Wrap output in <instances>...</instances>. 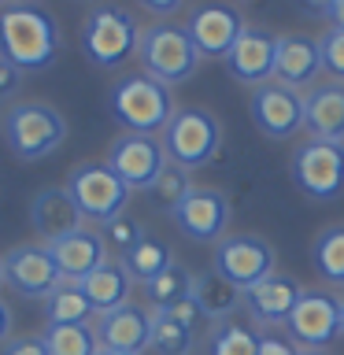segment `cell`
I'll use <instances>...</instances> for the list:
<instances>
[{"mask_svg": "<svg viewBox=\"0 0 344 355\" xmlns=\"http://www.w3.org/2000/svg\"><path fill=\"white\" fill-rule=\"evenodd\" d=\"M171 218L178 222V230H182L189 241H200V244L222 241L226 237V226H230V200H226V193H218V189L196 185L193 193L178 204V211Z\"/></svg>", "mask_w": 344, "mask_h": 355, "instance_id": "5bb4252c", "label": "cell"}, {"mask_svg": "<svg viewBox=\"0 0 344 355\" xmlns=\"http://www.w3.org/2000/svg\"><path fill=\"white\" fill-rule=\"evenodd\" d=\"M304 4H307V8H315V11H322V15H326V11H329L333 4H337V0H304Z\"/></svg>", "mask_w": 344, "mask_h": 355, "instance_id": "b9f144b4", "label": "cell"}, {"mask_svg": "<svg viewBox=\"0 0 344 355\" xmlns=\"http://www.w3.org/2000/svg\"><path fill=\"white\" fill-rule=\"evenodd\" d=\"M326 19H329V26H333V30H344V0H337V4L326 11Z\"/></svg>", "mask_w": 344, "mask_h": 355, "instance_id": "60d3db41", "label": "cell"}, {"mask_svg": "<svg viewBox=\"0 0 344 355\" xmlns=\"http://www.w3.org/2000/svg\"><path fill=\"white\" fill-rule=\"evenodd\" d=\"M30 226L44 244H49V241H60V237H67V233L82 230L85 218H82V211H78L74 196L67 193V185H49V189H41V193L33 196Z\"/></svg>", "mask_w": 344, "mask_h": 355, "instance_id": "d6986e66", "label": "cell"}, {"mask_svg": "<svg viewBox=\"0 0 344 355\" xmlns=\"http://www.w3.org/2000/svg\"><path fill=\"white\" fill-rule=\"evenodd\" d=\"M163 152L166 163L182 166V171H200L218 155L222 148V122L207 107H178L163 130Z\"/></svg>", "mask_w": 344, "mask_h": 355, "instance_id": "3957f363", "label": "cell"}, {"mask_svg": "<svg viewBox=\"0 0 344 355\" xmlns=\"http://www.w3.org/2000/svg\"><path fill=\"white\" fill-rule=\"evenodd\" d=\"M252 119L263 137L289 141L304 130V93L282 82H266L252 89Z\"/></svg>", "mask_w": 344, "mask_h": 355, "instance_id": "8fae6325", "label": "cell"}, {"mask_svg": "<svg viewBox=\"0 0 344 355\" xmlns=\"http://www.w3.org/2000/svg\"><path fill=\"white\" fill-rule=\"evenodd\" d=\"M322 74V52L318 41L307 33H285L277 37L274 52V82H282L289 89H307Z\"/></svg>", "mask_w": 344, "mask_h": 355, "instance_id": "44dd1931", "label": "cell"}, {"mask_svg": "<svg viewBox=\"0 0 344 355\" xmlns=\"http://www.w3.org/2000/svg\"><path fill=\"white\" fill-rule=\"evenodd\" d=\"M185 30H189V37H193L200 55L226 60V52L244 33V15L233 4H200V8H193Z\"/></svg>", "mask_w": 344, "mask_h": 355, "instance_id": "2e32d148", "label": "cell"}, {"mask_svg": "<svg viewBox=\"0 0 344 355\" xmlns=\"http://www.w3.org/2000/svg\"><path fill=\"white\" fill-rule=\"evenodd\" d=\"M137 4H141V8H148L152 15H174V11L185 4V0H137Z\"/></svg>", "mask_w": 344, "mask_h": 355, "instance_id": "f35d334b", "label": "cell"}, {"mask_svg": "<svg viewBox=\"0 0 344 355\" xmlns=\"http://www.w3.org/2000/svg\"><path fill=\"white\" fill-rule=\"evenodd\" d=\"M318 52H322V71H326L333 82L344 85V30H326L318 37Z\"/></svg>", "mask_w": 344, "mask_h": 355, "instance_id": "836d02e7", "label": "cell"}, {"mask_svg": "<svg viewBox=\"0 0 344 355\" xmlns=\"http://www.w3.org/2000/svg\"><path fill=\"white\" fill-rule=\"evenodd\" d=\"M96 311L85 300V293L78 288V282H60L44 296V318L49 326H89Z\"/></svg>", "mask_w": 344, "mask_h": 355, "instance_id": "d4e9b609", "label": "cell"}, {"mask_svg": "<svg viewBox=\"0 0 344 355\" xmlns=\"http://www.w3.org/2000/svg\"><path fill=\"white\" fill-rule=\"evenodd\" d=\"M148 348L160 352V355H189V352H193V329L182 326L178 318H171L166 311L155 307V311H152V337H148Z\"/></svg>", "mask_w": 344, "mask_h": 355, "instance_id": "f1b7e54d", "label": "cell"}, {"mask_svg": "<svg viewBox=\"0 0 344 355\" xmlns=\"http://www.w3.org/2000/svg\"><path fill=\"white\" fill-rule=\"evenodd\" d=\"M60 26L52 11L33 0L0 4V55L19 71H44L60 52Z\"/></svg>", "mask_w": 344, "mask_h": 355, "instance_id": "6da1fadb", "label": "cell"}, {"mask_svg": "<svg viewBox=\"0 0 344 355\" xmlns=\"http://www.w3.org/2000/svg\"><path fill=\"white\" fill-rule=\"evenodd\" d=\"M285 329H289V340L300 344L304 352H322L326 344L341 337V300L329 293H307L304 288Z\"/></svg>", "mask_w": 344, "mask_h": 355, "instance_id": "30bf717a", "label": "cell"}, {"mask_svg": "<svg viewBox=\"0 0 344 355\" xmlns=\"http://www.w3.org/2000/svg\"><path fill=\"white\" fill-rule=\"evenodd\" d=\"M259 355H300L293 340L285 337H274V333H263L259 337Z\"/></svg>", "mask_w": 344, "mask_h": 355, "instance_id": "74e56055", "label": "cell"}, {"mask_svg": "<svg viewBox=\"0 0 344 355\" xmlns=\"http://www.w3.org/2000/svg\"><path fill=\"white\" fill-rule=\"evenodd\" d=\"M315 266L329 285H344V226H329L318 233Z\"/></svg>", "mask_w": 344, "mask_h": 355, "instance_id": "1f68e13d", "label": "cell"}, {"mask_svg": "<svg viewBox=\"0 0 344 355\" xmlns=\"http://www.w3.org/2000/svg\"><path fill=\"white\" fill-rule=\"evenodd\" d=\"M4 141L19 159H44L67 141V119L44 100H22L4 115Z\"/></svg>", "mask_w": 344, "mask_h": 355, "instance_id": "8992f818", "label": "cell"}, {"mask_svg": "<svg viewBox=\"0 0 344 355\" xmlns=\"http://www.w3.org/2000/svg\"><path fill=\"white\" fill-rule=\"evenodd\" d=\"M93 329H96L100 348L141 355L144 348H148V337H152V311H144L137 304H122L115 311L96 315Z\"/></svg>", "mask_w": 344, "mask_h": 355, "instance_id": "e0dca14e", "label": "cell"}, {"mask_svg": "<svg viewBox=\"0 0 344 355\" xmlns=\"http://www.w3.org/2000/svg\"><path fill=\"white\" fill-rule=\"evenodd\" d=\"M0 285H4V255H0Z\"/></svg>", "mask_w": 344, "mask_h": 355, "instance_id": "f6af8a7d", "label": "cell"}, {"mask_svg": "<svg viewBox=\"0 0 344 355\" xmlns=\"http://www.w3.org/2000/svg\"><path fill=\"white\" fill-rule=\"evenodd\" d=\"M19 85H22V71H19L15 63H8L4 55H0V100L15 96Z\"/></svg>", "mask_w": 344, "mask_h": 355, "instance_id": "d590c367", "label": "cell"}, {"mask_svg": "<svg viewBox=\"0 0 344 355\" xmlns=\"http://www.w3.org/2000/svg\"><path fill=\"white\" fill-rule=\"evenodd\" d=\"M141 44V26L126 8L119 4H96L82 22V52L89 63H96L100 71L126 63Z\"/></svg>", "mask_w": 344, "mask_h": 355, "instance_id": "5b68a950", "label": "cell"}, {"mask_svg": "<svg viewBox=\"0 0 344 355\" xmlns=\"http://www.w3.org/2000/svg\"><path fill=\"white\" fill-rule=\"evenodd\" d=\"M144 296H148L152 311L182 304V300L193 296V274H189L182 263H171L163 274H155L152 282H144Z\"/></svg>", "mask_w": 344, "mask_h": 355, "instance_id": "4316f807", "label": "cell"}, {"mask_svg": "<svg viewBox=\"0 0 344 355\" xmlns=\"http://www.w3.org/2000/svg\"><path fill=\"white\" fill-rule=\"evenodd\" d=\"M60 282L63 274L44 244H15L4 255V285H11L19 296L44 300Z\"/></svg>", "mask_w": 344, "mask_h": 355, "instance_id": "4fadbf2b", "label": "cell"}, {"mask_svg": "<svg viewBox=\"0 0 344 355\" xmlns=\"http://www.w3.org/2000/svg\"><path fill=\"white\" fill-rule=\"evenodd\" d=\"M300 355H326V352H300Z\"/></svg>", "mask_w": 344, "mask_h": 355, "instance_id": "bcb514c9", "label": "cell"}, {"mask_svg": "<svg viewBox=\"0 0 344 355\" xmlns=\"http://www.w3.org/2000/svg\"><path fill=\"white\" fill-rule=\"evenodd\" d=\"M104 163L130 185V193L133 189H144V193H148L152 182L166 166V152L155 137H148V133H122V137L111 141Z\"/></svg>", "mask_w": 344, "mask_h": 355, "instance_id": "7c38bea8", "label": "cell"}, {"mask_svg": "<svg viewBox=\"0 0 344 355\" xmlns=\"http://www.w3.org/2000/svg\"><path fill=\"white\" fill-rule=\"evenodd\" d=\"M171 263H174L171 248H166L163 241L148 237V233H144V237L133 244L126 255H122V266H126L130 277H133V282H141V285H144V282H152L155 274H163Z\"/></svg>", "mask_w": 344, "mask_h": 355, "instance_id": "484cf974", "label": "cell"}, {"mask_svg": "<svg viewBox=\"0 0 344 355\" xmlns=\"http://www.w3.org/2000/svg\"><path fill=\"white\" fill-rule=\"evenodd\" d=\"M44 248L52 252V259H55V266H60L63 282H82V277L93 274L100 263H108L104 237H100L96 230H89V226L67 233V237H60V241H49Z\"/></svg>", "mask_w": 344, "mask_h": 355, "instance_id": "ffe728a7", "label": "cell"}, {"mask_svg": "<svg viewBox=\"0 0 344 355\" xmlns=\"http://www.w3.org/2000/svg\"><path fill=\"white\" fill-rule=\"evenodd\" d=\"M193 174L189 171H182V166H174V163H166L163 171H160V178L152 182V189H148V196H152V204L155 207H163V211H178V204L193 193Z\"/></svg>", "mask_w": 344, "mask_h": 355, "instance_id": "4dcf8cb0", "label": "cell"}, {"mask_svg": "<svg viewBox=\"0 0 344 355\" xmlns=\"http://www.w3.org/2000/svg\"><path fill=\"white\" fill-rule=\"evenodd\" d=\"M215 270L233 282L241 293L259 285L263 277L274 274V248L263 237L252 233H237V237H222L215 244Z\"/></svg>", "mask_w": 344, "mask_h": 355, "instance_id": "9c48e42d", "label": "cell"}, {"mask_svg": "<svg viewBox=\"0 0 344 355\" xmlns=\"http://www.w3.org/2000/svg\"><path fill=\"white\" fill-rule=\"evenodd\" d=\"M78 288L85 293V300L93 304L96 315H104V311H115L122 304H130V288H133V277L130 270L122 266V259H108L100 263L93 274H85Z\"/></svg>", "mask_w": 344, "mask_h": 355, "instance_id": "603a6c76", "label": "cell"}, {"mask_svg": "<svg viewBox=\"0 0 344 355\" xmlns=\"http://www.w3.org/2000/svg\"><path fill=\"white\" fill-rule=\"evenodd\" d=\"M341 337H344V296H341Z\"/></svg>", "mask_w": 344, "mask_h": 355, "instance_id": "ee69618b", "label": "cell"}, {"mask_svg": "<svg viewBox=\"0 0 344 355\" xmlns=\"http://www.w3.org/2000/svg\"><path fill=\"white\" fill-rule=\"evenodd\" d=\"M189 355H193V352H189Z\"/></svg>", "mask_w": 344, "mask_h": 355, "instance_id": "c3c4849f", "label": "cell"}, {"mask_svg": "<svg viewBox=\"0 0 344 355\" xmlns=\"http://www.w3.org/2000/svg\"><path fill=\"white\" fill-rule=\"evenodd\" d=\"M41 337L49 355H96L100 352L93 326H49Z\"/></svg>", "mask_w": 344, "mask_h": 355, "instance_id": "f546056e", "label": "cell"}, {"mask_svg": "<svg viewBox=\"0 0 344 355\" xmlns=\"http://www.w3.org/2000/svg\"><path fill=\"white\" fill-rule=\"evenodd\" d=\"M207 355H259V333L233 318L215 322L207 337Z\"/></svg>", "mask_w": 344, "mask_h": 355, "instance_id": "83f0119b", "label": "cell"}, {"mask_svg": "<svg viewBox=\"0 0 344 355\" xmlns=\"http://www.w3.org/2000/svg\"><path fill=\"white\" fill-rule=\"evenodd\" d=\"M67 193L74 196V204H78L85 222H100L104 226V222L119 218L126 211L130 185L108 163H78L67 174Z\"/></svg>", "mask_w": 344, "mask_h": 355, "instance_id": "52a82bcc", "label": "cell"}, {"mask_svg": "<svg viewBox=\"0 0 344 355\" xmlns=\"http://www.w3.org/2000/svg\"><path fill=\"white\" fill-rule=\"evenodd\" d=\"M11 326H15V318H11V307L0 300V344L11 340Z\"/></svg>", "mask_w": 344, "mask_h": 355, "instance_id": "ab89813d", "label": "cell"}, {"mask_svg": "<svg viewBox=\"0 0 344 355\" xmlns=\"http://www.w3.org/2000/svg\"><path fill=\"white\" fill-rule=\"evenodd\" d=\"M193 304L200 307L204 318L226 322L244 304V293L233 282H226L218 270H204V274H193Z\"/></svg>", "mask_w": 344, "mask_h": 355, "instance_id": "cb8c5ba5", "label": "cell"}, {"mask_svg": "<svg viewBox=\"0 0 344 355\" xmlns=\"http://www.w3.org/2000/svg\"><path fill=\"white\" fill-rule=\"evenodd\" d=\"M160 311H166V315L178 318V322H182V326H189V329H196V322L204 318V315H200V307L193 304V296L182 300V304H174V307H160Z\"/></svg>", "mask_w": 344, "mask_h": 355, "instance_id": "8d00e7d4", "label": "cell"}, {"mask_svg": "<svg viewBox=\"0 0 344 355\" xmlns=\"http://www.w3.org/2000/svg\"><path fill=\"white\" fill-rule=\"evenodd\" d=\"M274 52H277V37L263 26H244L237 44L226 52V71L233 82L259 89L266 82H274Z\"/></svg>", "mask_w": 344, "mask_h": 355, "instance_id": "9a60e30c", "label": "cell"}, {"mask_svg": "<svg viewBox=\"0 0 344 355\" xmlns=\"http://www.w3.org/2000/svg\"><path fill=\"white\" fill-rule=\"evenodd\" d=\"M108 104H111V115L126 126V133H148V137L163 133L171 115L178 111L174 96H171V85L155 82V78H148L144 71L119 78V82L111 85Z\"/></svg>", "mask_w": 344, "mask_h": 355, "instance_id": "7a4b0ae2", "label": "cell"}, {"mask_svg": "<svg viewBox=\"0 0 344 355\" xmlns=\"http://www.w3.org/2000/svg\"><path fill=\"white\" fill-rule=\"evenodd\" d=\"M304 130H311L315 141H337L344 144V85L329 82L304 96Z\"/></svg>", "mask_w": 344, "mask_h": 355, "instance_id": "7402d4cb", "label": "cell"}, {"mask_svg": "<svg viewBox=\"0 0 344 355\" xmlns=\"http://www.w3.org/2000/svg\"><path fill=\"white\" fill-rule=\"evenodd\" d=\"M0 355H49V348H44V337H11Z\"/></svg>", "mask_w": 344, "mask_h": 355, "instance_id": "e575fe53", "label": "cell"}, {"mask_svg": "<svg viewBox=\"0 0 344 355\" xmlns=\"http://www.w3.org/2000/svg\"><path fill=\"white\" fill-rule=\"evenodd\" d=\"M0 4H8V0H0Z\"/></svg>", "mask_w": 344, "mask_h": 355, "instance_id": "7dc6e473", "label": "cell"}, {"mask_svg": "<svg viewBox=\"0 0 344 355\" xmlns=\"http://www.w3.org/2000/svg\"><path fill=\"white\" fill-rule=\"evenodd\" d=\"M300 296H304V285L296 282L293 274H270L263 277L259 285H252L248 293H244V307H248V315L259 322V326H285L289 315H293V307L300 304Z\"/></svg>", "mask_w": 344, "mask_h": 355, "instance_id": "ac0fdd59", "label": "cell"}, {"mask_svg": "<svg viewBox=\"0 0 344 355\" xmlns=\"http://www.w3.org/2000/svg\"><path fill=\"white\" fill-rule=\"evenodd\" d=\"M137 60L144 67V74L155 78L163 85H182L196 74V67L204 55L196 52L193 37L185 26L174 22H155V26L141 30V44H137Z\"/></svg>", "mask_w": 344, "mask_h": 355, "instance_id": "277c9868", "label": "cell"}, {"mask_svg": "<svg viewBox=\"0 0 344 355\" xmlns=\"http://www.w3.org/2000/svg\"><path fill=\"white\" fill-rule=\"evenodd\" d=\"M100 237H104V244L108 248H115L119 252V259L122 255H126L133 244H137L141 237H144V226L133 215H126V211H122L119 218H111V222H104V230H100Z\"/></svg>", "mask_w": 344, "mask_h": 355, "instance_id": "d6a6232c", "label": "cell"}, {"mask_svg": "<svg viewBox=\"0 0 344 355\" xmlns=\"http://www.w3.org/2000/svg\"><path fill=\"white\" fill-rule=\"evenodd\" d=\"M293 182L311 200H333L344 193V144L304 141L293 152Z\"/></svg>", "mask_w": 344, "mask_h": 355, "instance_id": "ba28073f", "label": "cell"}, {"mask_svg": "<svg viewBox=\"0 0 344 355\" xmlns=\"http://www.w3.org/2000/svg\"><path fill=\"white\" fill-rule=\"evenodd\" d=\"M96 355H130V352H111V348H100Z\"/></svg>", "mask_w": 344, "mask_h": 355, "instance_id": "7bdbcfd3", "label": "cell"}]
</instances>
